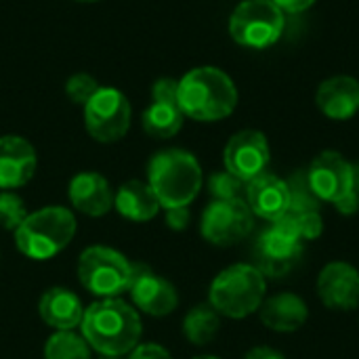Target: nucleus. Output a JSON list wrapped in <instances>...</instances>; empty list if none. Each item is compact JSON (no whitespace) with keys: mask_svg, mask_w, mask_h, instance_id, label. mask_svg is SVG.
I'll use <instances>...</instances> for the list:
<instances>
[{"mask_svg":"<svg viewBox=\"0 0 359 359\" xmlns=\"http://www.w3.org/2000/svg\"><path fill=\"white\" fill-rule=\"evenodd\" d=\"M128 292L137 309L154 318H164L172 313L179 305L177 288L145 265H135V276Z\"/></svg>","mask_w":359,"mask_h":359,"instance_id":"obj_14","label":"nucleus"},{"mask_svg":"<svg viewBox=\"0 0 359 359\" xmlns=\"http://www.w3.org/2000/svg\"><path fill=\"white\" fill-rule=\"evenodd\" d=\"M76 2H99V0H76Z\"/></svg>","mask_w":359,"mask_h":359,"instance_id":"obj_36","label":"nucleus"},{"mask_svg":"<svg viewBox=\"0 0 359 359\" xmlns=\"http://www.w3.org/2000/svg\"><path fill=\"white\" fill-rule=\"evenodd\" d=\"M255 215L246 200H212L200 223V233L212 246H233L250 236Z\"/></svg>","mask_w":359,"mask_h":359,"instance_id":"obj_10","label":"nucleus"},{"mask_svg":"<svg viewBox=\"0 0 359 359\" xmlns=\"http://www.w3.org/2000/svg\"><path fill=\"white\" fill-rule=\"evenodd\" d=\"M242 359H286L278 349H273V347H255V349H250L246 355Z\"/></svg>","mask_w":359,"mask_h":359,"instance_id":"obj_34","label":"nucleus"},{"mask_svg":"<svg viewBox=\"0 0 359 359\" xmlns=\"http://www.w3.org/2000/svg\"><path fill=\"white\" fill-rule=\"evenodd\" d=\"M177 90H179V80L160 78L151 86V97H154V101H172V103H177Z\"/></svg>","mask_w":359,"mask_h":359,"instance_id":"obj_30","label":"nucleus"},{"mask_svg":"<svg viewBox=\"0 0 359 359\" xmlns=\"http://www.w3.org/2000/svg\"><path fill=\"white\" fill-rule=\"evenodd\" d=\"M76 236V219L63 206H44L25 217L15 229V244L21 255L34 261L57 257Z\"/></svg>","mask_w":359,"mask_h":359,"instance_id":"obj_5","label":"nucleus"},{"mask_svg":"<svg viewBox=\"0 0 359 359\" xmlns=\"http://www.w3.org/2000/svg\"><path fill=\"white\" fill-rule=\"evenodd\" d=\"M177 103L183 116L198 122H219L233 114L238 88L219 67H194L179 80Z\"/></svg>","mask_w":359,"mask_h":359,"instance_id":"obj_2","label":"nucleus"},{"mask_svg":"<svg viewBox=\"0 0 359 359\" xmlns=\"http://www.w3.org/2000/svg\"><path fill=\"white\" fill-rule=\"evenodd\" d=\"M219 330H221V316L210 303L191 307L183 318V334L196 347H204L212 343Z\"/></svg>","mask_w":359,"mask_h":359,"instance_id":"obj_23","label":"nucleus"},{"mask_svg":"<svg viewBox=\"0 0 359 359\" xmlns=\"http://www.w3.org/2000/svg\"><path fill=\"white\" fill-rule=\"evenodd\" d=\"M38 311L42 322L55 328L57 332L61 330L67 332L78 328L84 318V307L80 297L67 288H48L40 299Z\"/></svg>","mask_w":359,"mask_h":359,"instance_id":"obj_20","label":"nucleus"},{"mask_svg":"<svg viewBox=\"0 0 359 359\" xmlns=\"http://www.w3.org/2000/svg\"><path fill=\"white\" fill-rule=\"evenodd\" d=\"M103 359H118V358H105V355H103Z\"/></svg>","mask_w":359,"mask_h":359,"instance_id":"obj_37","label":"nucleus"},{"mask_svg":"<svg viewBox=\"0 0 359 359\" xmlns=\"http://www.w3.org/2000/svg\"><path fill=\"white\" fill-rule=\"evenodd\" d=\"M99 90V82L88 76V74H74L72 78H67L65 82V93L74 103L84 105L95 93Z\"/></svg>","mask_w":359,"mask_h":359,"instance_id":"obj_29","label":"nucleus"},{"mask_svg":"<svg viewBox=\"0 0 359 359\" xmlns=\"http://www.w3.org/2000/svg\"><path fill=\"white\" fill-rule=\"evenodd\" d=\"M130 359H172V355L156 343H145L130 351Z\"/></svg>","mask_w":359,"mask_h":359,"instance_id":"obj_32","label":"nucleus"},{"mask_svg":"<svg viewBox=\"0 0 359 359\" xmlns=\"http://www.w3.org/2000/svg\"><path fill=\"white\" fill-rule=\"evenodd\" d=\"M194 359H221V358H215V355H198V358Z\"/></svg>","mask_w":359,"mask_h":359,"instance_id":"obj_35","label":"nucleus"},{"mask_svg":"<svg viewBox=\"0 0 359 359\" xmlns=\"http://www.w3.org/2000/svg\"><path fill=\"white\" fill-rule=\"evenodd\" d=\"M36 149L17 135L0 137V189L23 187L36 172Z\"/></svg>","mask_w":359,"mask_h":359,"instance_id":"obj_16","label":"nucleus"},{"mask_svg":"<svg viewBox=\"0 0 359 359\" xmlns=\"http://www.w3.org/2000/svg\"><path fill=\"white\" fill-rule=\"evenodd\" d=\"M27 217L25 204L17 194L11 191H2L0 194V225L4 229H17Z\"/></svg>","mask_w":359,"mask_h":359,"instance_id":"obj_28","label":"nucleus"},{"mask_svg":"<svg viewBox=\"0 0 359 359\" xmlns=\"http://www.w3.org/2000/svg\"><path fill=\"white\" fill-rule=\"evenodd\" d=\"M269 160H271V149L267 137L261 130H252V128L236 133L227 141L223 151L225 170H229L244 183L267 172Z\"/></svg>","mask_w":359,"mask_h":359,"instance_id":"obj_12","label":"nucleus"},{"mask_svg":"<svg viewBox=\"0 0 359 359\" xmlns=\"http://www.w3.org/2000/svg\"><path fill=\"white\" fill-rule=\"evenodd\" d=\"M316 103L330 120H351L359 111V82L347 74L326 78L318 86Z\"/></svg>","mask_w":359,"mask_h":359,"instance_id":"obj_17","label":"nucleus"},{"mask_svg":"<svg viewBox=\"0 0 359 359\" xmlns=\"http://www.w3.org/2000/svg\"><path fill=\"white\" fill-rule=\"evenodd\" d=\"M305 242L299 240L282 221L269 223L252 246L255 267L269 280L288 276L301 261Z\"/></svg>","mask_w":359,"mask_h":359,"instance_id":"obj_8","label":"nucleus"},{"mask_svg":"<svg viewBox=\"0 0 359 359\" xmlns=\"http://www.w3.org/2000/svg\"><path fill=\"white\" fill-rule=\"evenodd\" d=\"M259 318L265 328L288 334L305 326L309 318V307L294 292H278L263 301L259 309Z\"/></svg>","mask_w":359,"mask_h":359,"instance_id":"obj_19","label":"nucleus"},{"mask_svg":"<svg viewBox=\"0 0 359 359\" xmlns=\"http://www.w3.org/2000/svg\"><path fill=\"white\" fill-rule=\"evenodd\" d=\"M208 191L212 200H242L246 194V183L229 170H219L208 179Z\"/></svg>","mask_w":359,"mask_h":359,"instance_id":"obj_27","label":"nucleus"},{"mask_svg":"<svg viewBox=\"0 0 359 359\" xmlns=\"http://www.w3.org/2000/svg\"><path fill=\"white\" fill-rule=\"evenodd\" d=\"M318 297L332 311H353L359 307V271L345 263L332 261L318 276Z\"/></svg>","mask_w":359,"mask_h":359,"instance_id":"obj_13","label":"nucleus"},{"mask_svg":"<svg viewBox=\"0 0 359 359\" xmlns=\"http://www.w3.org/2000/svg\"><path fill=\"white\" fill-rule=\"evenodd\" d=\"M286 27V15L271 0H242L229 17V36L244 48L273 46Z\"/></svg>","mask_w":359,"mask_h":359,"instance_id":"obj_7","label":"nucleus"},{"mask_svg":"<svg viewBox=\"0 0 359 359\" xmlns=\"http://www.w3.org/2000/svg\"><path fill=\"white\" fill-rule=\"evenodd\" d=\"M284 15L290 13V15H297V13H303L307 8H311L316 4V0H271Z\"/></svg>","mask_w":359,"mask_h":359,"instance_id":"obj_33","label":"nucleus"},{"mask_svg":"<svg viewBox=\"0 0 359 359\" xmlns=\"http://www.w3.org/2000/svg\"><path fill=\"white\" fill-rule=\"evenodd\" d=\"M44 359H90V347L84 337H78L72 330H61L46 341Z\"/></svg>","mask_w":359,"mask_h":359,"instance_id":"obj_24","label":"nucleus"},{"mask_svg":"<svg viewBox=\"0 0 359 359\" xmlns=\"http://www.w3.org/2000/svg\"><path fill=\"white\" fill-rule=\"evenodd\" d=\"M244 198L252 215L269 223L284 217L290 208V191L286 179H280L271 172H263L257 179L248 181Z\"/></svg>","mask_w":359,"mask_h":359,"instance_id":"obj_15","label":"nucleus"},{"mask_svg":"<svg viewBox=\"0 0 359 359\" xmlns=\"http://www.w3.org/2000/svg\"><path fill=\"white\" fill-rule=\"evenodd\" d=\"M82 337L90 349L105 358L130 353L141 339L143 326L139 313L120 299H101L84 309Z\"/></svg>","mask_w":359,"mask_h":359,"instance_id":"obj_1","label":"nucleus"},{"mask_svg":"<svg viewBox=\"0 0 359 359\" xmlns=\"http://www.w3.org/2000/svg\"><path fill=\"white\" fill-rule=\"evenodd\" d=\"M147 183L162 208L189 206L202 189V166L185 149H164L149 160Z\"/></svg>","mask_w":359,"mask_h":359,"instance_id":"obj_3","label":"nucleus"},{"mask_svg":"<svg viewBox=\"0 0 359 359\" xmlns=\"http://www.w3.org/2000/svg\"><path fill=\"white\" fill-rule=\"evenodd\" d=\"M278 221H282L303 242L318 240L324 231V219H322L320 210H309V212H290L288 210Z\"/></svg>","mask_w":359,"mask_h":359,"instance_id":"obj_26","label":"nucleus"},{"mask_svg":"<svg viewBox=\"0 0 359 359\" xmlns=\"http://www.w3.org/2000/svg\"><path fill=\"white\" fill-rule=\"evenodd\" d=\"M183 111L179 103L172 101H151V105L143 111V130L156 139H170L183 126Z\"/></svg>","mask_w":359,"mask_h":359,"instance_id":"obj_22","label":"nucleus"},{"mask_svg":"<svg viewBox=\"0 0 359 359\" xmlns=\"http://www.w3.org/2000/svg\"><path fill=\"white\" fill-rule=\"evenodd\" d=\"M84 126L99 143L120 141L130 126V103L126 95L111 86H99L84 103Z\"/></svg>","mask_w":359,"mask_h":359,"instance_id":"obj_9","label":"nucleus"},{"mask_svg":"<svg viewBox=\"0 0 359 359\" xmlns=\"http://www.w3.org/2000/svg\"><path fill=\"white\" fill-rule=\"evenodd\" d=\"M288 191H290V212H309V210H320L322 202L313 194L307 170H297L286 179Z\"/></svg>","mask_w":359,"mask_h":359,"instance_id":"obj_25","label":"nucleus"},{"mask_svg":"<svg viewBox=\"0 0 359 359\" xmlns=\"http://www.w3.org/2000/svg\"><path fill=\"white\" fill-rule=\"evenodd\" d=\"M307 179L320 202L337 204L359 183V166L351 164L343 154L326 149L309 164Z\"/></svg>","mask_w":359,"mask_h":359,"instance_id":"obj_11","label":"nucleus"},{"mask_svg":"<svg viewBox=\"0 0 359 359\" xmlns=\"http://www.w3.org/2000/svg\"><path fill=\"white\" fill-rule=\"evenodd\" d=\"M135 276V265L128 259L107 246H90L80 255L78 280L95 297L120 299L128 292Z\"/></svg>","mask_w":359,"mask_h":359,"instance_id":"obj_6","label":"nucleus"},{"mask_svg":"<svg viewBox=\"0 0 359 359\" xmlns=\"http://www.w3.org/2000/svg\"><path fill=\"white\" fill-rule=\"evenodd\" d=\"M69 202L86 217H103L114 208V191L99 172H80L69 181Z\"/></svg>","mask_w":359,"mask_h":359,"instance_id":"obj_18","label":"nucleus"},{"mask_svg":"<svg viewBox=\"0 0 359 359\" xmlns=\"http://www.w3.org/2000/svg\"><path fill=\"white\" fill-rule=\"evenodd\" d=\"M189 219H191V212H189L187 206H181V208H166V215H164V223H166L168 229H172V231H183V229H187Z\"/></svg>","mask_w":359,"mask_h":359,"instance_id":"obj_31","label":"nucleus"},{"mask_svg":"<svg viewBox=\"0 0 359 359\" xmlns=\"http://www.w3.org/2000/svg\"><path fill=\"white\" fill-rule=\"evenodd\" d=\"M265 292L267 278L250 263H236L212 280L208 303L219 311V316L244 320L261 309Z\"/></svg>","mask_w":359,"mask_h":359,"instance_id":"obj_4","label":"nucleus"},{"mask_svg":"<svg viewBox=\"0 0 359 359\" xmlns=\"http://www.w3.org/2000/svg\"><path fill=\"white\" fill-rule=\"evenodd\" d=\"M114 206L122 217L137 223L151 221L162 208L149 183L143 181H126L120 185L118 194H114Z\"/></svg>","mask_w":359,"mask_h":359,"instance_id":"obj_21","label":"nucleus"}]
</instances>
